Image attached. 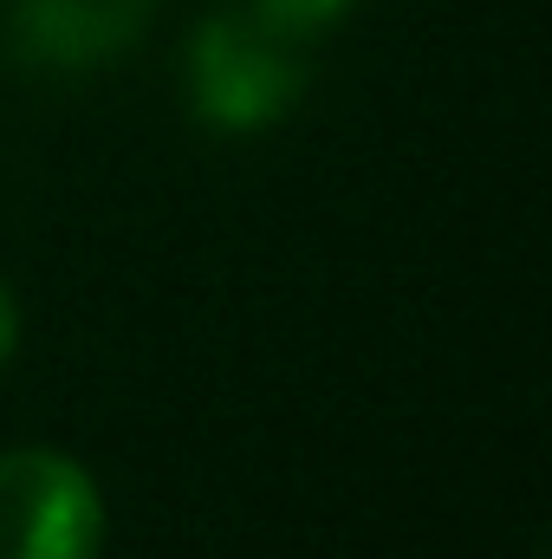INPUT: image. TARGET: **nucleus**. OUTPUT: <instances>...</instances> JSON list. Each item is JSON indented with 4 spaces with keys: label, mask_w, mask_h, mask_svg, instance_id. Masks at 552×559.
<instances>
[{
    "label": "nucleus",
    "mask_w": 552,
    "mask_h": 559,
    "mask_svg": "<svg viewBox=\"0 0 552 559\" xmlns=\"http://www.w3.org/2000/svg\"><path fill=\"white\" fill-rule=\"evenodd\" d=\"M156 20V0H13L7 26H13V52L33 66H98L118 59L143 26Z\"/></svg>",
    "instance_id": "nucleus-3"
},
{
    "label": "nucleus",
    "mask_w": 552,
    "mask_h": 559,
    "mask_svg": "<svg viewBox=\"0 0 552 559\" xmlns=\"http://www.w3.org/2000/svg\"><path fill=\"white\" fill-rule=\"evenodd\" d=\"M105 495L65 449L0 455V559H98Z\"/></svg>",
    "instance_id": "nucleus-2"
},
{
    "label": "nucleus",
    "mask_w": 552,
    "mask_h": 559,
    "mask_svg": "<svg viewBox=\"0 0 552 559\" xmlns=\"http://www.w3.org/2000/svg\"><path fill=\"white\" fill-rule=\"evenodd\" d=\"M305 92V46L267 33L248 7H215L189 33V98L208 131H267Z\"/></svg>",
    "instance_id": "nucleus-1"
},
{
    "label": "nucleus",
    "mask_w": 552,
    "mask_h": 559,
    "mask_svg": "<svg viewBox=\"0 0 552 559\" xmlns=\"http://www.w3.org/2000/svg\"><path fill=\"white\" fill-rule=\"evenodd\" d=\"M358 0H248V13L279 33V39H292V46H312V39H325L345 13H351Z\"/></svg>",
    "instance_id": "nucleus-4"
},
{
    "label": "nucleus",
    "mask_w": 552,
    "mask_h": 559,
    "mask_svg": "<svg viewBox=\"0 0 552 559\" xmlns=\"http://www.w3.org/2000/svg\"><path fill=\"white\" fill-rule=\"evenodd\" d=\"M13 345H20V306H13V293H7V280H0V365L13 358Z\"/></svg>",
    "instance_id": "nucleus-5"
}]
</instances>
